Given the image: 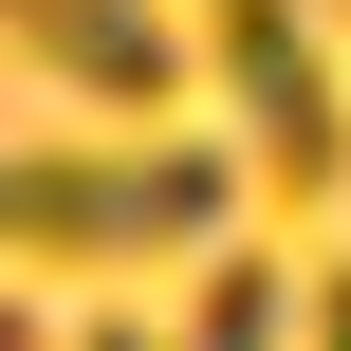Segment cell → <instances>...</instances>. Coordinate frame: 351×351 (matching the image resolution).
<instances>
[{
    "instance_id": "obj_1",
    "label": "cell",
    "mask_w": 351,
    "mask_h": 351,
    "mask_svg": "<svg viewBox=\"0 0 351 351\" xmlns=\"http://www.w3.org/2000/svg\"><path fill=\"white\" fill-rule=\"evenodd\" d=\"M222 148L148 130V148H0V259H185L222 241Z\"/></svg>"
},
{
    "instance_id": "obj_2",
    "label": "cell",
    "mask_w": 351,
    "mask_h": 351,
    "mask_svg": "<svg viewBox=\"0 0 351 351\" xmlns=\"http://www.w3.org/2000/svg\"><path fill=\"white\" fill-rule=\"evenodd\" d=\"M204 56L241 93V148L278 185H351V74L315 37V0H204Z\"/></svg>"
},
{
    "instance_id": "obj_3",
    "label": "cell",
    "mask_w": 351,
    "mask_h": 351,
    "mask_svg": "<svg viewBox=\"0 0 351 351\" xmlns=\"http://www.w3.org/2000/svg\"><path fill=\"white\" fill-rule=\"evenodd\" d=\"M0 37H19L56 93H93V111H167V93H185V37H167L148 0H0Z\"/></svg>"
},
{
    "instance_id": "obj_4",
    "label": "cell",
    "mask_w": 351,
    "mask_h": 351,
    "mask_svg": "<svg viewBox=\"0 0 351 351\" xmlns=\"http://www.w3.org/2000/svg\"><path fill=\"white\" fill-rule=\"evenodd\" d=\"M278 315H296V278H278V259H204V315H185V351H278Z\"/></svg>"
},
{
    "instance_id": "obj_5",
    "label": "cell",
    "mask_w": 351,
    "mask_h": 351,
    "mask_svg": "<svg viewBox=\"0 0 351 351\" xmlns=\"http://www.w3.org/2000/svg\"><path fill=\"white\" fill-rule=\"evenodd\" d=\"M315 351H351V278H315Z\"/></svg>"
},
{
    "instance_id": "obj_6",
    "label": "cell",
    "mask_w": 351,
    "mask_h": 351,
    "mask_svg": "<svg viewBox=\"0 0 351 351\" xmlns=\"http://www.w3.org/2000/svg\"><path fill=\"white\" fill-rule=\"evenodd\" d=\"M74 351H148V333H130V315H93V333H74Z\"/></svg>"
},
{
    "instance_id": "obj_7",
    "label": "cell",
    "mask_w": 351,
    "mask_h": 351,
    "mask_svg": "<svg viewBox=\"0 0 351 351\" xmlns=\"http://www.w3.org/2000/svg\"><path fill=\"white\" fill-rule=\"evenodd\" d=\"M0 351H37V315H19V296H0Z\"/></svg>"
},
{
    "instance_id": "obj_8",
    "label": "cell",
    "mask_w": 351,
    "mask_h": 351,
    "mask_svg": "<svg viewBox=\"0 0 351 351\" xmlns=\"http://www.w3.org/2000/svg\"><path fill=\"white\" fill-rule=\"evenodd\" d=\"M333 19H351V0H333Z\"/></svg>"
}]
</instances>
